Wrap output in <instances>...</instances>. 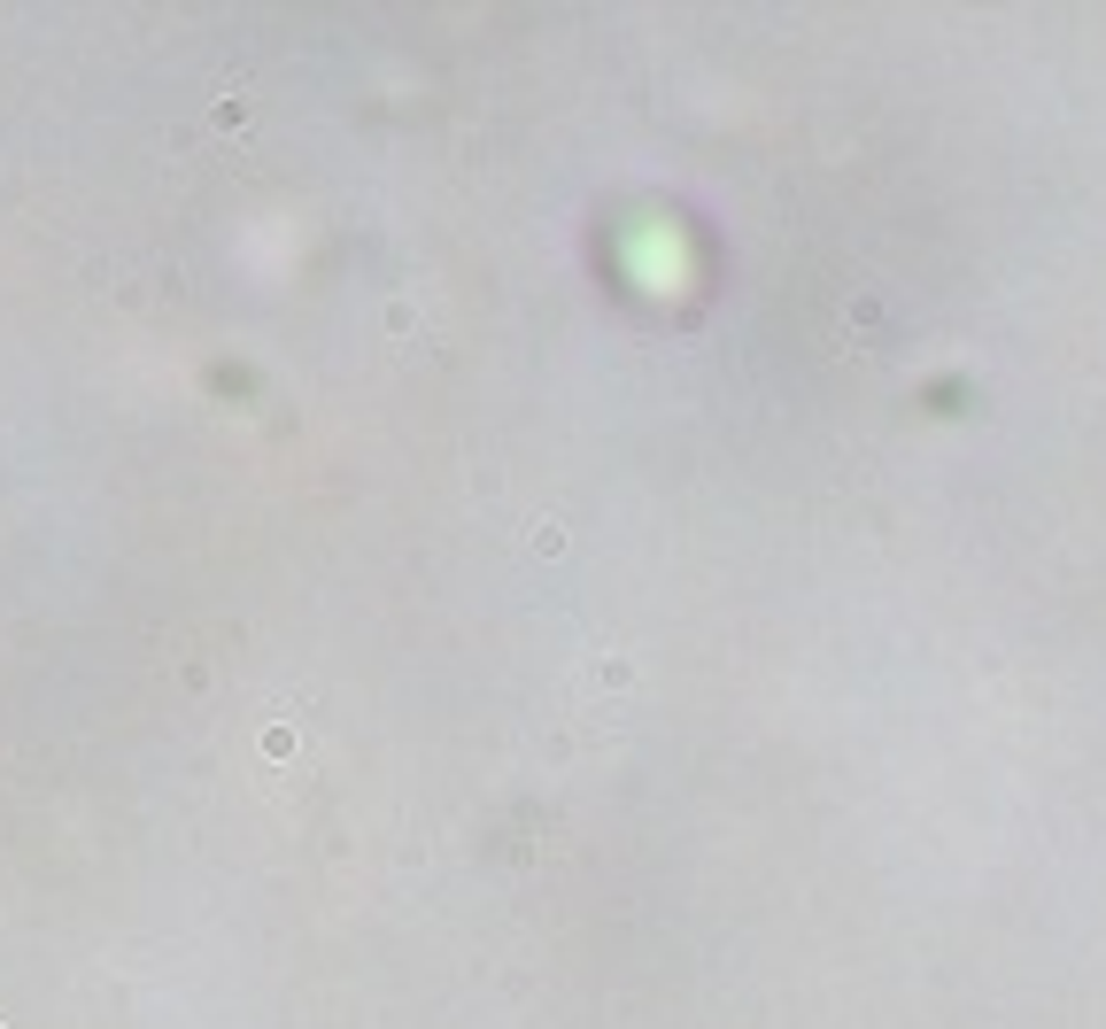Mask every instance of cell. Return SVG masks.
I'll return each mask as SVG.
<instances>
[{"mask_svg":"<svg viewBox=\"0 0 1106 1029\" xmlns=\"http://www.w3.org/2000/svg\"><path fill=\"white\" fill-rule=\"evenodd\" d=\"M534 550H542V558H557V550H565V527H557V519H542V527H534Z\"/></svg>","mask_w":1106,"mask_h":1029,"instance_id":"obj_1","label":"cell"},{"mask_svg":"<svg viewBox=\"0 0 1106 1029\" xmlns=\"http://www.w3.org/2000/svg\"><path fill=\"white\" fill-rule=\"evenodd\" d=\"M0 1029H8V1022H0Z\"/></svg>","mask_w":1106,"mask_h":1029,"instance_id":"obj_2","label":"cell"}]
</instances>
